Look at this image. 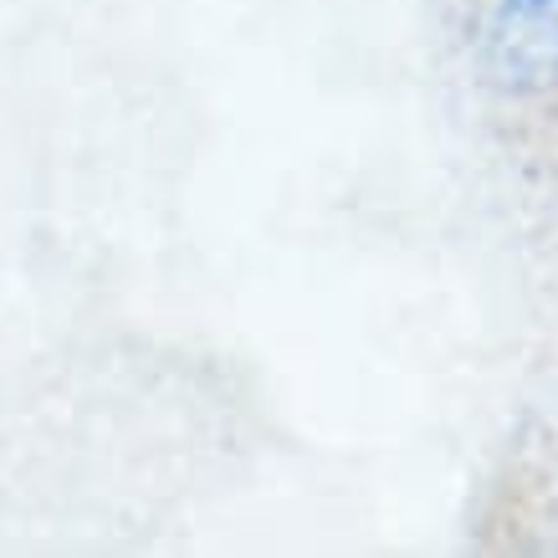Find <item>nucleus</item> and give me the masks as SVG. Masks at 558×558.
Here are the masks:
<instances>
[{
    "mask_svg": "<svg viewBox=\"0 0 558 558\" xmlns=\"http://www.w3.org/2000/svg\"><path fill=\"white\" fill-rule=\"evenodd\" d=\"M466 36L492 87L512 98L558 87V0H466Z\"/></svg>",
    "mask_w": 558,
    "mask_h": 558,
    "instance_id": "obj_1",
    "label": "nucleus"
}]
</instances>
